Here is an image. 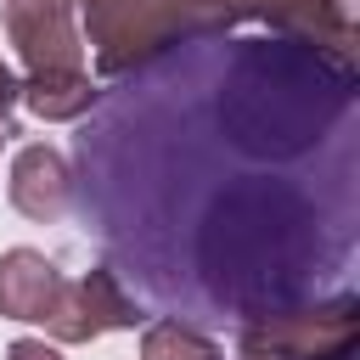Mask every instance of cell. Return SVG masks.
Here are the masks:
<instances>
[{"label":"cell","mask_w":360,"mask_h":360,"mask_svg":"<svg viewBox=\"0 0 360 360\" xmlns=\"http://www.w3.org/2000/svg\"><path fill=\"white\" fill-rule=\"evenodd\" d=\"M141 360H225L214 338L180 326V321H152L141 332Z\"/></svg>","instance_id":"11"},{"label":"cell","mask_w":360,"mask_h":360,"mask_svg":"<svg viewBox=\"0 0 360 360\" xmlns=\"http://www.w3.org/2000/svg\"><path fill=\"white\" fill-rule=\"evenodd\" d=\"M11 107H17V73L0 62V112H11Z\"/></svg>","instance_id":"14"},{"label":"cell","mask_w":360,"mask_h":360,"mask_svg":"<svg viewBox=\"0 0 360 360\" xmlns=\"http://www.w3.org/2000/svg\"><path fill=\"white\" fill-rule=\"evenodd\" d=\"M298 225L309 219L287 191H264V186L231 191L202 225V270L214 276L225 298H242L264 281H292Z\"/></svg>","instance_id":"2"},{"label":"cell","mask_w":360,"mask_h":360,"mask_svg":"<svg viewBox=\"0 0 360 360\" xmlns=\"http://www.w3.org/2000/svg\"><path fill=\"white\" fill-rule=\"evenodd\" d=\"M68 197H73V180H68V163H62L56 146L34 141V146H22L11 158V208L22 219L51 225V219L68 214Z\"/></svg>","instance_id":"8"},{"label":"cell","mask_w":360,"mask_h":360,"mask_svg":"<svg viewBox=\"0 0 360 360\" xmlns=\"http://www.w3.org/2000/svg\"><path fill=\"white\" fill-rule=\"evenodd\" d=\"M135 321H141V309L124 298V287L107 270H90V276L56 287V298H51V309H45L39 326L56 343H96L101 332H124Z\"/></svg>","instance_id":"5"},{"label":"cell","mask_w":360,"mask_h":360,"mask_svg":"<svg viewBox=\"0 0 360 360\" xmlns=\"http://www.w3.org/2000/svg\"><path fill=\"white\" fill-rule=\"evenodd\" d=\"M231 22L236 17H259L270 28H281L287 39L309 45L315 56L349 68L354 56V22H349V0H225Z\"/></svg>","instance_id":"6"},{"label":"cell","mask_w":360,"mask_h":360,"mask_svg":"<svg viewBox=\"0 0 360 360\" xmlns=\"http://www.w3.org/2000/svg\"><path fill=\"white\" fill-rule=\"evenodd\" d=\"M321 90H326L321 56L309 45H298V39L292 45H253L236 56V68L225 79L219 118L236 146H248L259 158H287V152H304L315 141L321 118L343 107L338 96L321 101ZM332 90H349V84H332Z\"/></svg>","instance_id":"1"},{"label":"cell","mask_w":360,"mask_h":360,"mask_svg":"<svg viewBox=\"0 0 360 360\" xmlns=\"http://www.w3.org/2000/svg\"><path fill=\"white\" fill-rule=\"evenodd\" d=\"M174 6H186L202 28H225L231 22V11H225V0H174Z\"/></svg>","instance_id":"13"},{"label":"cell","mask_w":360,"mask_h":360,"mask_svg":"<svg viewBox=\"0 0 360 360\" xmlns=\"http://www.w3.org/2000/svg\"><path fill=\"white\" fill-rule=\"evenodd\" d=\"M73 6L79 0H6V39L17 45L28 73H62L84 62Z\"/></svg>","instance_id":"7"},{"label":"cell","mask_w":360,"mask_h":360,"mask_svg":"<svg viewBox=\"0 0 360 360\" xmlns=\"http://www.w3.org/2000/svg\"><path fill=\"white\" fill-rule=\"evenodd\" d=\"M6 360H62V349L45 343V338H17V343L6 349Z\"/></svg>","instance_id":"12"},{"label":"cell","mask_w":360,"mask_h":360,"mask_svg":"<svg viewBox=\"0 0 360 360\" xmlns=\"http://www.w3.org/2000/svg\"><path fill=\"white\" fill-rule=\"evenodd\" d=\"M62 276L45 253L34 248H6L0 253V315L6 321H45Z\"/></svg>","instance_id":"9"},{"label":"cell","mask_w":360,"mask_h":360,"mask_svg":"<svg viewBox=\"0 0 360 360\" xmlns=\"http://www.w3.org/2000/svg\"><path fill=\"white\" fill-rule=\"evenodd\" d=\"M360 304L343 292L315 309H276L242 326V360H354Z\"/></svg>","instance_id":"4"},{"label":"cell","mask_w":360,"mask_h":360,"mask_svg":"<svg viewBox=\"0 0 360 360\" xmlns=\"http://www.w3.org/2000/svg\"><path fill=\"white\" fill-rule=\"evenodd\" d=\"M79 6H84V39L101 73H129L158 51L180 45L186 34H208L174 0H79Z\"/></svg>","instance_id":"3"},{"label":"cell","mask_w":360,"mask_h":360,"mask_svg":"<svg viewBox=\"0 0 360 360\" xmlns=\"http://www.w3.org/2000/svg\"><path fill=\"white\" fill-rule=\"evenodd\" d=\"M17 101L39 118H79L96 101V84L84 68H62V73H28L17 79Z\"/></svg>","instance_id":"10"},{"label":"cell","mask_w":360,"mask_h":360,"mask_svg":"<svg viewBox=\"0 0 360 360\" xmlns=\"http://www.w3.org/2000/svg\"><path fill=\"white\" fill-rule=\"evenodd\" d=\"M6 135H11V129H0V141H6Z\"/></svg>","instance_id":"15"}]
</instances>
